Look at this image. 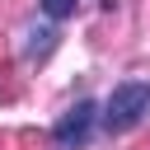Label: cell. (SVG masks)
<instances>
[{
  "mask_svg": "<svg viewBox=\"0 0 150 150\" xmlns=\"http://www.w3.org/2000/svg\"><path fill=\"white\" fill-rule=\"evenodd\" d=\"M42 14L47 19H66V14H75V0H42Z\"/></svg>",
  "mask_w": 150,
  "mask_h": 150,
  "instance_id": "4",
  "label": "cell"
},
{
  "mask_svg": "<svg viewBox=\"0 0 150 150\" xmlns=\"http://www.w3.org/2000/svg\"><path fill=\"white\" fill-rule=\"evenodd\" d=\"M145 112H150V84H145V80H127V84H117V89L108 94V103H103V127H108V131H131Z\"/></svg>",
  "mask_w": 150,
  "mask_h": 150,
  "instance_id": "1",
  "label": "cell"
},
{
  "mask_svg": "<svg viewBox=\"0 0 150 150\" xmlns=\"http://www.w3.org/2000/svg\"><path fill=\"white\" fill-rule=\"evenodd\" d=\"M52 47H56V28H52V23L28 28V42H23V52H28V56H47Z\"/></svg>",
  "mask_w": 150,
  "mask_h": 150,
  "instance_id": "3",
  "label": "cell"
},
{
  "mask_svg": "<svg viewBox=\"0 0 150 150\" xmlns=\"http://www.w3.org/2000/svg\"><path fill=\"white\" fill-rule=\"evenodd\" d=\"M94 122H103V112H98V103L94 98H80L56 127H52V145L56 150H80L84 141H89V131H94Z\"/></svg>",
  "mask_w": 150,
  "mask_h": 150,
  "instance_id": "2",
  "label": "cell"
}]
</instances>
